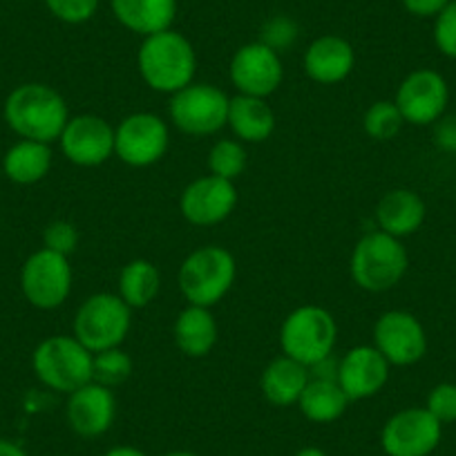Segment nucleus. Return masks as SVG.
<instances>
[{
    "label": "nucleus",
    "mask_w": 456,
    "mask_h": 456,
    "mask_svg": "<svg viewBox=\"0 0 456 456\" xmlns=\"http://www.w3.org/2000/svg\"><path fill=\"white\" fill-rule=\"evenodd\" d=\"M5 121L20 139L52 143L59 142L69 121L63 96L43 83H25L10 92L5 101Z\"/></svg>",
    "instance_id": "f257e3e1"
},
{
    "label": "nucleus",
    "mask_w": 456,
    "mask_h": 456,
    "mask_svg": "<svg viewBox=\"0 0 456 456\" xmlns=\"http://www.w3.org/2000/svg\"><path fill=\"white\" fill-rule=\"evenodd\" d=\"M139 74L155 92L175 94L191 86L197 72L192 43L173 28L143 38L137 56Z\"/></svg>",
    "instance_id": "f03ea898"
},
{
    "label": "nucleus",
    "mask_w": 456,
    "mask_h": 456,
    "mask_svg": "<svg viewBox=\"0 0 456 456\" xmlns=\"http://www.w3.org/2000/svg\"><path fill=\"white\" fill-rule=\"evenodd\" d=\"M407 266H410L407 248L403 247L401 240L383 231L367 233L354 247L352 262H349L354 282L371 293H383L396 287L405 278Z\"/></svg>",
    "instance_id": "7ed1b4c3"
},
{
    "label": "nucleus",
    "mask_w": 456,
    "mask_h": 456,
    "mask_svg": "<svg viewBox=\"0 0 456 456\" xmlns=\"http://www.w3.org/2000/svg\"><path fill=\"white\" fill-rule=\"evenodd\" d=\"M92 356L74 336H52L34 349L32 367L45 387L69 396L92 383Z\"/></svg>",
    "instance_id": "20e7f679"
},
{
    "label": "nucleus",
    "mask_w": 456,
    "mask_h": 456,
    "mask_svg": "<svg viewBox=\"0 0 456 456\" xmlns=\"http://www.w3.org/2000/svg\"><path fill=\"white\" fill-rule=\"evenodd\" d=\"M336 340V318L327 309L315 305L297 306L287 315L280 329V345H282L284 356L302 362L309 370L331 356Z\"/></svg>",
    "instance_id": "39448f33"
},
{
    "label": "nucleus",
    "mask_w": 456,
    "mask_h": 456,
    "mask_svg": "<svg viewBox=\"0 0 456 456\" xmlns=\"http://www.w3.org/2000/svg\"><path fill=\"white\" fill-rule=\"evenodd\" d=\"M238 275L235 257L222 247H201L192 251L179 269V289L188 305L210 306L224 300Z\"/></svg>",
    "instance_id": "423d86ee"
},
{
    "label": "nucleus",
    "mask_w": 456,
    "mask_h": 456,
    "mask_svg": "<svg viewBox=\"0 0 456 456\" xmlns=\"http://www.w3.org/2000/svg\"><path fill=\"white\" fill-rule=\"evenodd\" d=\"M130 311L119 293H94L74 315V338L92 354L121 347L133 324Z\"/></svg>",
    "instance_id": "0eeeda50"
},
{
    "label": "nucleus",
    "mask_w": 456,
    "mask_h": 456,
    "mask_svg": "<svg viewBox=\"0 0 456 456\" xmlns=\"http://www.w3.org/2000/svg\"><path fill=\"white\" fill-rule=\"evenodd\" d=\"M228 99L219 87L191 83L170 99V121L191 137H208L228 126Z\"/></svg>",
    "instance_id": "6e6552de"
},
{
    "label": "nucleus",
    "mask_w": 456,
    "mask_h": 456,
    "mask_svg": "<svg viewBox=\"0 0 456 456\" xmlns=\"http://www.w3.org/2000/svg\"><path fill=\"white\" fill-rule=\"evenodd\" d=\"M25 300L43 311L59 309L72 293V266L61 253L41 248L32 253L20 271Z\"/></svg>",
    "instance_id": "1a4fd4ad"
},
{
    "label": "nucleus",
    "mask_w": 456,
    "mask_h": 456,
    "mask_svg": "<svg viewBox=\"0 0 456 456\" xmlns=\"http://www.w3.org/2000/svg\"><path fill=\"white\" fill-rule=\"evenodd\" d=\"M170 133L161 117L134 112L114 128V155L134 168L157 164L168 151Z\"/></svg>",
    "instance_id": "9d476101"
},
{
    "label": "nucleus",
    "mask_w": 456,
    "mask_h": 456,
    "mask_svg": "<svg viewBox=\"0 0 456 456\" xmlns=\"http://www.w3.org/2000/svg\"><path fill=\"white\" fill-rule=\"evenodd\" d=\"M374 347L389 365L410 367L428 354V333L414 314L394 309L376 320Z\"/></svg>",
    "instance_id": "9b49d317"
},
{
    "label": "nucleus",
    "mask_w": 456,
    "mask_h": 456,
    "mask_svg": "<svg viewBox=\"0 0 456 456\" xmlns=\"http://www.w3.org/2000/svg\"><path fill=\"white\" fill-rule=\"evenodd\" d=\"M394 103L401 110L405 124L432 126L445 114L450 87L443 74L425 68L414 69L398 86Z\"/></svg>",
    "instance_id": "f8f14e48"
},
{
    "label": "nucleus",
    "mask_w": 456,
    "mask_h": 456,
    "mask_svg": "<svg viewBox=\"0 0 456 456\" xmlns=\"http://www.w3.org/2000/svg\"><path fill=\"white\" fill-rule=\"evenodd\" d=\"M441 436L443 425L425 407H410L385 423L380 445L387 456H429Z\"/></svg>",
    "instance_id": "ddd939ff"
},
{
    "label": "nucleus",
    "mask_w": 456,
    "mask_h": 456,
    "mask_svg": "<svg viewBox=\"0 0 456 456\" xmlns=\"http://www.w3.org/2000/svg\"><path fill=\"white\" fill-rule=\"evenodd\" d=\"M228 74L240 94L266 99L282 86L284 68L278 52L256 41L247 43L235 52Z\"/></svg>",
    "instance_id": "4468645a"
},
{
    "label": "nucleus",
    "mask_w": 456,
    "mask_h": 456,
    "mask_svg": "<svg viewBox=\"0 0 456 456\" xmlns=\"http://www.w3.org/2000/svg\"><path fill=\"white\" fill-rule=\"evenodd\" d=\"M61 152L74 166L94 168L114 155V128L96 114L69 117L59 137Z\"/></svg>",
    "instance_id": "2eb2a0df"
},
{
    "label": "nucleus",
    "mask_w": 456,
    "mask_h": 456,
    "mask_svg": "<svg viewBox=\"0 0 456 456\" xmlns=\"http://www.w3.org/2000/svg\"><path fill=\"white\" fill-rule=\"evenodd\" d=\"M238 206V188L228 179L206 175L188 183L179 200V208L192 226H215L224 222Z\"/></svg>",
    "instance_id": "dca6fc26"
},
{
    "label": "nucleus",
    "mask_w": 456,
    "mask_h": 456,
    "mask_svg": "<svg viewBox=\"0 0 456 456\" xmlns=\"http://www.w3.org/2000/svg\"><path fill=\"white\" fill-rule=\"evenodd\" d=\"M389 367L392 365L379 349L361 345L349 349L338 362V385L347 394L349 401H362L379 394L387 385Z\"/></svg>",
    "instance_id": "f3484780"
},
{
    "label": "nucleus",
    "mask_w": 456,
    "mask_h": 456,
    "mask_svg": "<svg viewBox=\"0 0 456 456\" xmlns=\"http://www.w3.org/2000/svg\"><path fill=\"white\" fill-rule=\"evenodd\" d=\"M117 414V401L112 389L99 383H87L69 394L68 423L78 436L96 438L110 429Z\"/></svg>",
    "instance_id": "a211bd4d"
},
{
    "label": "nucleus",
    "mask_w": 456,
    "mask_h": 456,
    "mask_svg": "<svg viewBox=\"0 0 456 456\" xmlns=\"http://www.w3.org/2000/svg\"><path fill=\"white\" fill-rule=\"evenodd\" d=\"M354 65H356V52L352 43L333 34L315 38L305 52L306 74L311 81L322 86H336L345 81L352 74Z\"/></svg>",
    "instance_id": "6ab92c4d"
},
{
    "label": "nucleus",
    "mask_w": 456,
    "mask_h": 456,
    "mask_svg": "<svg viewBox=\"0 0 456 456\" xmlns=\"http://www.w3.org/2000/svg\"><path fill=\"white\" fill-rule=\"evenodd\" d=\"M425 215H428V208H425L423 197L407 188L389 191L376 206L380 231L398 240L414 235L423 226Z\"/></svg>",
    "instance_id": "aec40b11"
},
{
    "label": "nucleus",
    "mask_w": 456,
    "mask_h": 456,
    "mask_svg": "<svg viewBox=\"0 0 456 456\" xmlns=\"http://www.w3.org/2000/svg\"><path fill=\"white\" fill-rule=\"evenodd\" d=\"M114 19L143 38L173 28L177 0H110Z\"/></svg>",
    "instance_id": "412c9836"
},
{
    "label": "nucleus",
    "mask_w": 456,
    "mask_h": 456,
    "mask_svg": "<svg viewBox=\"0 0 456 456\" xmlns=\"http://www.w3.org/2000/svg\"><path fill=\"white\" fill-rule=\"evenodd\" d=\"M309 367H305L302 362L293 361V358L282 354L280 358L271 361L266 365V370L262 371L260 387L271 405L289 407L300 401L302 392L309 385Z\"/></svg>",
    "instance_id": "4be33fe9"
},
{
    "label": "nucleus",
    "mask_w": 456,
    "mask_h": 456,
    "mask_svg": "<svg viewBox=\"0 0 456 456\" xmlns=\"http://www.w3.org/2000/svg\"><path fill=\"white\" fill-rule=\"evenodd\" d=\"M228 126L244 143H262L273 134L275 114L266 99L238 94L228 103Z\"/></svg>",
    "instance_id": "5701e85b"
},
{
    "label": "nucleus",
    "mask_w": 456,
    "mask_h": 456,
    "mask_svg": "<svg viewBox=\"0 0 456 456\" xmlns=\"http://www.w3.org/2000/svg\"><path fill=\"white\" fill-rule=\"evenodd\" d=\"M217 322L206 306L188 305L175 320V345L188 358H204L217 342Z\"/></svg>",
    "instance_id": "b1692460"
},
{
    "label": "nucleus",
    "mask_w": 456,
    "mask_h": 456,
    "mask_svg": "<svg viewBox=\"0 0 456 456\" xmlns=\"http://www.w3.org/2000/svg\"><path fill=\"white\" fill-rule=\"evenodd\" d=\"M50 168V143L29 142V139L14 143L5 152V159H3V170H5L7 179H12L14 183H20V186H29V183H37L41 179H45Z\"/></svg>",
    "instance_id": "393cba45"
},
{
    "label": "nucleus",
    "mask_w": 456,
    "mask_h": 456,
    "mask_svg": "<svg viewBox=\"0 0 456 456\" xmlns=\"http://www.w3.org/2000/svg\"><path fill=\"white\" fill-rule=\"evenodd\" d=\"M349 403L352 401L342 392L338 380L311 379L297 405H300L302 414L314 423H333L347 411Z\"/></svg>",
    "instance_id": "a878e982"
},
{
    "label": "nucleus",
    "mask_w": 456,
    "mask_h": 456,
    "mask_svg": "<svg viewBox=\"0 0 456 456\" xmlns=\"http://www.w3.org/2000/svg\"><path fill=\"white\" fill-rule=\"evenodd\" d=\"M161 289V273L152 262L133 260L121 269L119 297L130 309H143L151 305Z\"/></svg>",
    "instance_id": "bb28decb"
},
{
    "label": "nucleus",
    "mask_w": 456,
    "mask_h": 456,
    "mask_svg": "<svg viewBox=\"0 0 456 456\" xmlns=\"http://www.w3.org/2000/svg\"><path fill=\"white\" fill-rule=\"evenodd\" d=\"M247 148L238 139H219L208 152V168L215 177L235 182L247 168Z\"/></svg>",
    "instance_id": "cd10ccee"
},
{
    "label": "nucleus",
    "mask_w": 456,
    "mask_h": 456,
    "mask_svg": "<svg viewBox=\"0 0 456 456\" xmlns=\"http://www.w3.org/2000/svg\"><path fill=\"white\" fill-rule=\"evenodd\" d=\"M403 119L401 110L394 101H376L367 108L365 117H362V128H365L367 137L376 139V142H389L401 133Z\"/></svg>",
    "instance_id": "c85d7f7f"
},
{
    "label": "nucleus",
    "mask_w": 456,
    "mask_h": 456,
    "mask_svg": "<svg viewBox=\"0 0 456 456\" xmlns=\"http://www.w3.org/2000/svg\"><path fill=\"white\" fill-rule=\"evenodd\" d=\"M133 374V358L124 349L114 347L105 349L92 356V380L105 387H117L124 385Z\"/></svg>",
    "instance_id": "c756f323"
},
{
    "label": "nucleus",
    "mask_w": 456,
    "mask_h": 456,
    "mask_svg": "<svg viewBox=\"0 0 456 456\" xmlns=\"http://www.w3.org/2000/svg\"><path fill=\"white\" fill-rule=\"evenodd\" d=\"M54 19L68 25L87 23L99 10L101 0H43Z\"/></svg>",
    "instance_id": "7c9ffc66"
},
{
    "label": "nucleus",
    "mask_w": 456,
    "mask_h": 456,
    "mask_svg": "<svg viewBox=\"0 0 456 456\" xmlns=\"http://www.w3.org/2000/svg\"><path fill=\"white\" fill-rule=\"evenodd\" d=\"M78 247V231L72 222L65 219H56V222L47 224L43 231V248L61 253V256H72Z\"/></svg>",
    "instance_id": "2f4dec72"
},
{
    "label": "nucleus",
    "mask_w": 456,
    "mask_h": 456,
    "mask_svg": "<svg viewBox=\"0 0 456 456\" xmlns=\"http://www.w3.org/2000/svg\"><path fill=\"white\" fill-rule=\"evenodd\" d=\"M297 38V25L293 23L289 16H273V19L266 20L262 25V34H260V43L269 45L271 50L280 52L289 50V47L296 43Z\"/></svg>",
    "instance_id": "473e14b6"
},
{
    "label": "nucleus",
    "mask_w": 456,
    "mask_h": 456,
    "mask_svg": "<svg viewBox=\"0 0 456 456\" xmlns=\"http://www.w3.org/2000/svg\"><path fill=\"white\" fill-rule=\"evenodd\" d=\"M434 45L447 59H456V0L434 19Z\"/></svg>",
    "instance_id": "72a5a7b5"
},
{
    "label": "nucleus",
    "mask_w": 456,
    "mask_h": 456,
    "mask_svg": "<svg viewBox=\"0 0 456 456\" xmlns=\"http://www.w3.org/2000/svg\"><path fill=\"white\" fill-rule=\"evenodd\" d=\"M425 410L434 416L441 425L456 420V383H438L428 394Z\"/></svg>",
    "instance_id": "f704fd0d"
},
{
    "label": "nucleus",
    "mask_w": 456,
    "mask_h": 456,
    "mask_svg": "<svg viewBox=\"0 0 456 456\" xmlns=\"http://www.w3.org/2000/svg\"><path fill=\"white\" fill-rule=\"evenodd\" d=\"M434 142L441 151L456 152V114L452 117H441L434 124Z\"/></svg>",
    "instance_id": "c9c22d12"
},
{
    "label": "nucleus",
    "mask_w": 456,
    "mask_h": 456,
    "mask_svg": "<svg viewBox=\"0 0 456 456\" xmlns=\"http://www.w3.org/2000/svg\"><path fill=\"white\" fill-rule=\"evenodd\" d=\"M452 0H403V7L416 19H436Z\"/></svg>",
    "instance_id": "e433bc0d"
},
{
    "label": "nucleus",
    "mask_w": 456,
    "mask_h": 456,
    "mask_svg": "<svg viewBox=\"0 0 456 456\" xmlns=\"http://www.w3.org/2000/svg\"><path fill=\"white\" fill-rule=\"evenodd\" d=\"M0 456H28V452L20 445H16V443L0 438Z\"/></svg>",
    "instance_id": "4c0bfd02"
},
{
    "label": "nucleus",
    "mask_w": 456,
    "mask_h": 456,
    "mask_svg": "<svg viewBox=\"0 0 456 456\" xmlns=\"http://www.w3.org/2000/svg\"><path fill=\"white\" fill-rule=\"evenodd\" d=\"M105 456H146V452H142L139 447H133V445H119V447H112Z\"/></svg>",
    "instance_id": "58836bf2"
},
{
    "label": "nucleus",
    "mask_w": 456,
    "mask_h": 456,
    "mask_svg": "<svg viewBox=\"0 0 456 456\" xmlns=\"http://www.w3.org/2000/svg\"><path fill=\"white\" fill-rule=\"evenodd\" d=\"M296 456H327V454H324V452L320 450V447H305V450L297 452Z\"/></svg>",
    "instance_id": "ea45409f"
},
{
    "label": "nucleus",
    "mask_w": 456,
    "mask_h": 456,
    "mask_svg": "<svg viewBox=\"0 0 456 456\" xmlns=\"http://www.w3.org/2000/svg\"><path fill=\"white\" fill-rule=\"evenodd\" d=\"M164 456H200V454H192V452H168Z\"/></svg>",
    "instance_id": "a19ab883"
}]
</instances>
